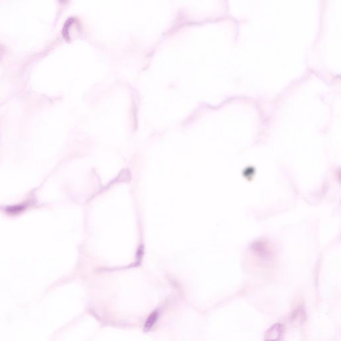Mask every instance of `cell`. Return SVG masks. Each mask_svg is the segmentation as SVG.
Returning <instances> with one entry per match:
<instances>
[{
	"label": "cell",
	"mask_w": 341,
	"mask_h": 341,
	"mask_svg": "<svg viewBox=\"0 0 341 341\" xmlns=\"http://www.w3.org/2000/svg\"><path fill=\"white\" fill-rule=\"evenodd\" d=\"M283 327L281 324H275L267 331L264 341H281L283 336Z\"/></svg>",
	"instance_id": "1"
},
{
	"label": "cell",
	"mask_w": 341,
	"mask_h": 341,
	"mask_svg": "<svg viewBox=\"0 0 341 341\" xmlns=\"http://www.w3.org/2000/svg\"><path fill=\"white\" fill-rule=\"evenodd\" d=\"M3 48H2L1 46H0V58H1L2 55H3Z\"/></svg>",
	"instance_id": "3"
},
{
	"label": "cell",
	"mask_w": 341,
	"mask_h": 341,
	"mask_svg": "<svg viewBox=\"0 0 341 341\" xmlns=\"http://www.w3.org/2000/svg\"><path fill=\"white\" fill-rule=\"evenodd\" d=\"M159 313L158 311H155L154 313H152L150 317L148 318L147 321H146L145 325V329L149 330L151 329V327H153L155 323H156L157 319L158 318Z\"/></svg>",
	"instance_id": "2"
}]
</instances>
